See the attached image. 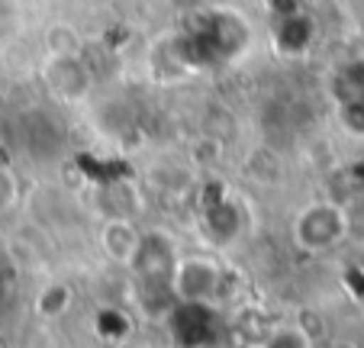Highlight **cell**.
Here are the masks:
<instances>
[{"label": "cell", "mask_w": 364, "mask_h": 348, "mask_svg": "<svg viewBox=\"0 0 364 348\" xmlns=\"http://www.w3.org/2000/svg\"><path fill=\"white\" fill-rule=\"evenodd\" d=\"M46 81L52 88V94L65 97V100H77V97L87 94L90 75H87L84 58H48Z\"/></svg>", "instance_id": "cell-4"}, {"label": "cell", "mask_w": 364, "mask_h": 348, "mask_svg": "<svg viewBox=\"0 0 364 348\" xmlns=\"http://www.w3.org/2000/svg\"><path fill=\"white\" fill-rule=\"evenodd\" d=\"M71 300H75V294H71V287L62 284V280H55V284H48L39 290V297H36V313L39 316H62L68 313Z\"/></svg>", "instance_id": "cell-6"}, {"label": "cell", "mask_w": 364, "mask_h": 348, "mask_svg": "<svg viewBox=\"0 0 364 348\" xmlns=\"http://www.w3.org/2000/svg\"><path fill=\"white\" fill-rule=\"evenodd\" d=\"M351 236L348 206L338 200H313L294 219V242L306 255H323L338 248Z\"/></svg>", "instance_id": "cell-1"}, {"label": "cell", "mask_w": 364, "mask_h": 348, "mask_svg": "<svg viewBox=\"0 0 364 348\" xmlns=\"http://www.w3.org/2000/svg\"><path fill=\"white\" fill-rule=\"evenodd\" d=\"M20 197V184H16L14 171L7 164H0V213H7Z\"/></svg>", "instance_id": "cell-7"}, {"label": "cell", "mask_w": 364, "mask_h": 348, "mask_svg": "<svg viewBox=\"0 0 364 348\" xmlns=\"http://www.w3.org/2000/svg\"><path fill=\"white\" fill-rule=\"evenodd\" d=\"M171 7H178V10H193V7H200L203 0H168Z\"/></svg>", "instance_id": "cell-9"}, {"label": "cell", "mask_w": 364, "mask_h": 348, "mask_svg": "<svg viewBox=\"0 0 364 348\" xmlns=\"http://www.w3.org/2000/svg\"><path fill=\"white\" fill-rule=\"evenodd\" d=\"M46 52L48 58H81L84 39L71 23H52L46 29Z\"/></svg>", "instance_id": "cell-5"}, {"label": "cell", "mask_w": 364, "mask_h": 348, "mask_svg": "<svg viewBox=\"0 0 364 348\" xmlns=\"http://www.w3.org/2000/svg\"><path fill=\"white\" fill-rule=\"evenodd\" d=\"M342 126L355 136H364V100H355V103H342Z\"/></svg>", "instance_id": "cell-8"}, {"label": "cell", "mask_w": 364, "mask_h": 348, "mask_svg": "<svg viewBox=\"0 0 364 348\" xmlns=\"http://www.w3.org/2000/svg\"><path fill=\"white\" fill-rule=\"evenodd\" d=\"M139 246H142V232L136 229L129 216H110L100 226V248L117 265L129 268L139 255Z\"/></svg>", "instance_id": "cell-3"}, {"label": "cell", "mask_w": 364, "mask_h": 348, "mask_svg": "<svg viewBox=\"0 0 364 348\" xmlns=\"http://www.w3.org/2000/svg\"><path fill=\"white\" fill-rule=\"evenodd\" d=\"M223 284V271L213 258L206 255H187V258H178L171 271V294L184 303H206L220 294Z\"/></svg>", "instance_id": "cell-2"}]
</instances>
